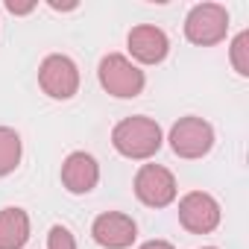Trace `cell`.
<instances>
[{
  "instance_id": "1",
  "label": "cell",
  "mask_w": 249,
  "mask_h": 249,
  "mask_svg": "<svg viewBox=\"0 0 249 249\" xmlns=\"http://www.w3.org/2000/svg\"><path fill=\"white\" fill-rule=\"evenodd\" d=\"M111 144H114V150L123 159L150 161L161 150L164 135H161V126H159L153 117L132 114V117H123L117 126L111 129Z\"/></svg>"
},
{
  "instance_id": "2",
  "label": "cell",
  "mask_w": 249,
  "mask_h": 249,
  "mask_svg": "<svg viewBox=\"0 0 249 249\" xmlns=\"http://www.w3.org/2000/svg\"><path fill=\"white\" fill-rule=\"evenodd\" d=\"M97 79H100L103 91H108L117 100H135L144 91V85H147L144 71L132 59H126L123 53L103 56L100 59V68H97Z\"/></svg>"
},
{
  "instance_id": "3",
  "label": "cell",
  "mask_w": 249,
  "mask_h": 249,
  "mask_svg": "<svg viewBox=\"0 0 249 249\" xmlns=\"http://www.w3.org/2000/svg\"><path fill=\"white\" fill-rule=\"evenodd\" d=\"M229 33V9L220 3H196L185 18V38L196 47H214Z\"/></svg>"
},
{
  "instance_id": "4",
  "label": "cell",
  "mask_w": 249,
  "mask_h": 249,
  "mask_svg": "<svg viewBox=\"0 0 249 249\" xmlns=\"http://www.w3.org/2000/svg\"><path fill=\"white\" fill-rule=\"evenodd\" d=\"M170 150L179 156V159H205L214 147V129H211V123L202 120V117H179L173 123V129H170Z\"/></svg>"
},
{
  "instance_id": "5",
  "label": "cell",
  "mask_w": 249,
  "mask_h": 249,
  "mask_svg": "<svg viewBox=\"0 0 249 249\" xmlns=\"http://www.w3.org/2000/svg\"><path fill=\"white\" fill-rule=\"evenodd\" d=\"M38 85L53 100H71L79 91V68H76V62L71 56H65V53L44 56V62L38 68Z\"/></svg>"
},
{
  "instance_id": "6",
  "label": "cell",
  "mask_w": 249,
  "mask_h": 249,
  "mask_svg": "<svg viewBox=\"0 0 249 249\" xmlns=\"http://www.w3.org/2000/svg\"><path fill=\"white\" fill-rule=\"evenodd\" d=\"M220 202L205 191H191L179 199V223L191 234H211L220 226Z\"/></svg>"
},
{
  "instance_id": "7",
  "label": "cell",
  "mask_w": 249,
  "mask_h": 249,
  "mask_svg": "<svg viewBox=\"0 0 249 249\" xmlns=\"http://www.w3.org/2000/svg\"><path fill=\"white\" fill-rule=\"evenodd\" d=\"M135 196L147 208H167L176 199V176L161 164H141L135 173Z\"/></svg>"
},
{
  "instance_id": "8",
  "label": "cell",
  "mask_w": 249,
  "mask_h": 249,
  "mask_svg": "<svg viewBox=\"0 0 249 249\" xmlns=\"http://www.w3.org/2000/svg\"><path fill=\"white\" fill-rule=\"evenodd\" d=\"M91 237L103 249H129L138 237V226L123 211H103L91 223Z\"/></svg>"
},
{
  "instance_id": "9",
  "label": "cell",
  "mask_w": 249,
  "mask_h": 249,
  "mask_svg": "<svg viewBox=\"0 0 249 249\" xmlns=\"http://www.w3.org/2000/svg\"><path fill=\"white\" fill-rule=\"evenodd\" d=\"M126 50L138 65H161L170 53V38L161 27L153 24H141L132 27L126 36Z\"/></svg>"
},
{
  "instance_id": "10",
  "label": "cell",
  "mask_w": 249,
  "mask_h": 249,
  "mask_svg": "<svg viewBox=\"0 0 249 249\" xmlns=\"http://www.w3.org/2000/svg\"><path fill=\"white\" fill-rule=\"evenodd\" d=\"M100 182V164L91 153H71L62 161V185L68 194L82 196L91 194Z\"/></svg>"
},
{
  "instance_id": "11",
  "label": "cell",
  "mask_w": 249,
  "mask_h": 249,
  "mask_svg": "<svg viewBox=\"0 0 249 249\" xmlns=\"http://www.w3.org/2000/svg\"><path fill=\"white\" fill-rule=\"evenodd\" d=\"M30 240V214L24 208H3L0 211V249H24Z\"/></svg>"
},
{
  "instance_id": "12",
  "label": "cell",
  "mask_w": 249,
  "mask_h": 249,
  "mask_svg": "<svg viewBox=\"0 0 249 249\" xmlns=\"http://www.w3.org/2000/svg\"><path fill=\"white\" fill-rule=\"evenodd\" d=\"M21 156H24L21 135L15 129H9V126H0V179L18 170Z\"/></svg>"
},
{
  "instance_id": "13",
  "label": "cell",
  "mask_w": 249,
  "mask_h": 249,
  "mask_svg": "<svg viewBox=\"0 0 249 249\" xmlns=\"http://www.w3.org/2000/svg\"><path fill=\"white\" fill-rule=\"evenodd\" d=\"M229 59H231V68L237 76H249V30H243L231 38Z\"/></svg>"
},
{
  "instance_id": "14",
  "label": "cell",
  "mask_w": 249,
  "mask_h": 249,
  "mask_svg": "<svg viewBox=\"0 0 249 249\" xmlns=\"http://www.w3.org/2000/svg\"><path fill=\"white\" fill-rule=\"evenodd\" d=\"M47 249H76V237L71 234L68 226H50L47 231Z\"/></svg>"
},
{
  "instance_id": "15",
  "label": "cell",
  "mask_w": 249,
  "mask_h": 249,
  "mask_svg": "<svg viewBox=\"0 0 249 249\" xmlns=\"http://www.w3.org/2000/svg\"><path fill=\"white\" fill-rule=\"evenodd\" d=\"M3 6H6L9 15H30V12H36L38 3H36V0H30V3H15V0H6Z\"/></svg>"
},
{
  "instance_id": "16",
  "label": "cell",
  "mask_w": 249,
  "mask_h": 249,
  "mask_svg": "<svg viewBox=\"0 0 249 249\" xmlns=\"http://www.w3.org/2000/svg\"><path fill=\"white\" fill-rule=\"evenodd\" d=\"M47 6H50L53 12H73V9H79L76 0H68V3H62V0H47Z\"/></svg>"
},
{
  "instance_id": "17",
  "label": "cell",
  "mask_w": 249,
  "mask_h": 249,
  "mask_svg": "<svg viewBox=\"0 0 249 249\" xmlns=\"http://www.w3.org/2000/svg\"><path fill=\"white\" fill-rule=\"evenodd\" d=\"M141 249H173V243H167V240H147V243H141Z\"/></svg>"
},
{
  "instance_id": "18",
  "label": "cell",
  "mask_w": 249,
  "mask_h": 249,
  "mask_svg": "<svg viewBox=\"0 0 249 249\" xmlns=\"http://www.w3.org/2000/svg\"><path fill=\"white\" fill-rule=\"evenodd\" d=\"M202 249H217V246H202Z\"/></svg>"
}]
</instances>
